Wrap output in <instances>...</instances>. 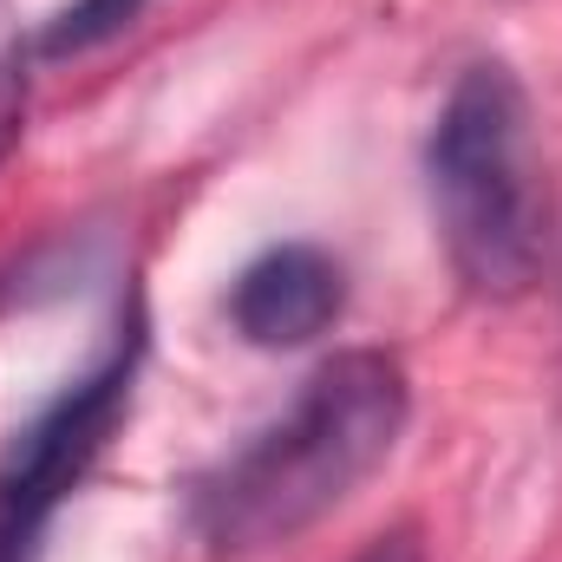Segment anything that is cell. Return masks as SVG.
<instances>
[{
    "label": "cell",
    "mask_w": 562,
    "mask_h": 562,
    "mask_svg": "<svg viewBox=\"0 0 562 562\" xmlns=\"http://www.w3.org/2000/svg\"><path fill=\"white\" fill-rule=\"evenodd\" d=\"M413 380L386 347H347L223 464L190 484V537L203 557L249 562L334 517L406 438Z\"/></svg>",
    "instance_id": "1"
},
{
    "label": "cell",
    "mask_w": 562,
    "mask_h": 562,
    "mask_svg": "<svg viewBox=\"0 0 562 562\" xmlns=\"http://www.w3.org/2000/svg\"><path fill=\"white\" fill-rule=\"evenodd\" d=\"M425 190L445 262L477 301H517L543 281L557 196L530 92L504 59H471L451 79L425 132Z\"/></svg>",
    "instance_id": "2"
},
{
    "label": "cell",
    "mask_w": 562,
    "mask_h": 562,
    "mask_svg": "<svg viewBox=\"0 0 562 562\" xmlns=\"http://www.w3.org/2000/svg\"><path fill=\"white\" fill-rule=\"evenodd\" d=\"M138 367H144V307L125 301V314L112 327V347L79 380H66L0 451V562H40L53 517L66 510V497L86 484V471L105 458V445L119 438V425L132 413Z\"/></svg>",
    "instance_id": "3"
},
{
    "label": "cell",
    "mask_w": 562,
    "mask_h": 562,
    "mask_svg": "<svg viewBox=\"0 0 562 562\" xmlns=\"http://www.w3.org/2000/svg\"><path fill=\"white\" fill-rule=\"evenodd\" d=\"M347 307V269L321 243H276L229 281L223 314L249 347H307L321 340Z\"/></svg>",
    "instance_id": "4"
},
{
    "label": "cell",
    "mask_w": 562,
    "mask_h": 562,
    "mask_svg": "<svg viewBox=\"0 0 562 562\" xmlns=\"http://www.w3.org/2000/svg\"><path fill=\"white\" fill-rule=\"evenodd\" d=\"M144 7H150V0H72V7H59V13L33 33V46H40V59L92 53V46H105L112 33H125Z\"/></svg>",
    "instance_id": "5"
},
{
    "label": "cell",
    "mask_w": 562,
    "mask_h": 562,
    "mask_svg": "<svg viewBox=\"0 0 562 562\" xmlns=\"http://www.w3.org/2000/svg\"><path fill=\"white\" fill-rule=\"evenodd\" d=\"M33 33L20 26V0H0V164L13 157V144L26 132V105H33Z\"/></svg>",
    "instance_id": "6"
},
{
    "label": "cell",
    "mask_w": 562,
    "mask_h": 562,
    "mask_svg": "<svg viewBox=\"0 0 562 562\" xmlns=\"http://www.w3.org/2000/svg\"><path fill=\"white\" fill-rule=\"evenodd\" d=\"M347 562H425V543H419V530H413V524H400V530L373 537L360 557H347Z\"/></svg>",
    "instance_id": "7"
}]
</instances>
